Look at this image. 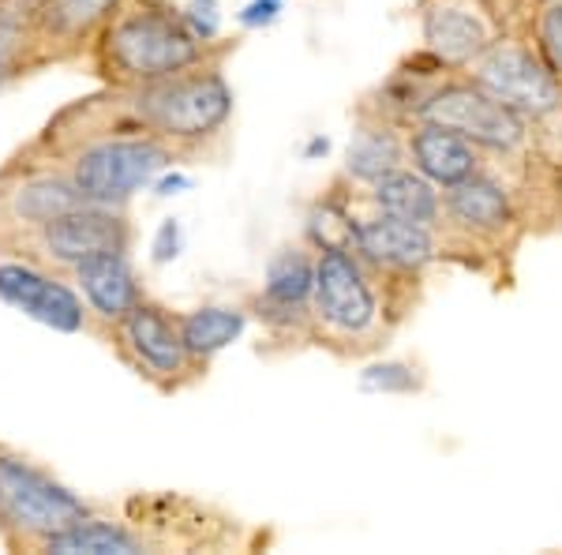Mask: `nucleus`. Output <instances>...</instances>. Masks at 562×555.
Wrapping results in <instances>:
<instances>
[{
    "instance_id": "nucleus-1",
    "label": "nucleus",
    "mask_w": 562,
    "mask_h": 555,
    "mask_svg": "<svg viewBox=\"0 0 562 555\" xmlns=\"http://www.w3.org/2000/svg\"><path fill=\"white\" fill-rule=\"evenodd\" d=\"M211 60V45L188 26L173 0H121L94 42L105 84L135 90Z\"/></svg>"
},
{
    "instance_id": "nucleus-2",
    "label": "nucleus",
    "mask_w": 562,
    "mask_h": 555,
    "mask_svg": "<svg viewBox=\"0 0 562 555\" xmlns=\"http://www.w3.org/2000/svg\"><path fill=\"white\" fill-rule=\"evenodd\" d=\"M397 278L379 275L352 248L315 252L312 334L334 349H371L394 323Z\"/></svg>"
},
{
    "instance_id": "nucleus-3",
    "label": "nucleus",
    "mask_w": 562,
    "mask_h": 555,
    "mask_svg": "<svg viewBox=\"0 0 562 555\" xmlns=\"http://www.w3.org/2000/svg\"><path fill=\"white\" fill-rule=\"evenodd\" d=\"M124 109L139 132L158 135L177 151H192L225 132L237 109V95L222 65L203 60L180 76L124 90Z\"/></svg>"
},
{
    "instance_id": "nucleus-4",
    "label": "nucleus",
    "mask_w": 562,
    "mask_h": 555,
    "mask_svg": "<svg viewBox=\"0 0 562 555\" xmlns=\"http://www.w3.org/2000/svg\"><path fill=\"white\" fill-rule=\"evenodd\" d=\"M177 147L150 132L135 129L132 135H102L94 143H83L71 158L76 188L83 192L87 203L102 207H128L143 188L154 185L158 173L177 166Z\"/></svg>"
},
{
    "instance_id": "nucleus-5",
    "label": "nucleus",
    "mask_w": 562,
    "mask_h": 555,
    "mask_svg": "<svg viewBox=\"0 0 562 555\" xmlns=\"http://www.w3.org/2000/svg\"><path fill=\"white\" fill-rule=\"evenodd\" d=\"M90 507L53 473L12 451H0V530L12 541H49L53 533L87 518Z\"/></svg>"
},
{
    "instance_id": "nucleus-6",
    "label": "nucleus",
    "mask_w": 562,
    "mask_h": 555,
    "mask_svg": "<svg viewBox=\"0 0 562 555\" xmlns=\"http://www.w3.org/2000/svg\"><path fill=\"white\" fill-rule=\"evenodd\" d=\"M416 121H431L442 129H454L465 140H473L484 154H498V158H514L529 147L532 124L503 106L498 98L487 95L484 87L473 84L465 71H450L439 87L420 106Z\"/></svg>"
},
{
    "instance_id": "nucleus-7",
    "label": "nucleus",
    "mask_w": 562,
    "mask_h": 555,
    "mask_svg": "<svg viewBox=\"0 0 562 555\" xmlns=\"http://www.w3.org/2000/svg\"><path fill=\"white\" fill-rule=\"evenodd\" d=\"M465 76L529 124H543L562 113V79L540 57L537 42L503 34Z\"/></svg>"
},
{
    "instance_id": "nucleus-8",
    "label": "nucleus",
    "mask_w": 562,
    "mask_h": 555,
    "mask_svg": "<svg viewBox=\"0 0 562 555\" xmlns=\"http://www.w3.org/2000/svg\"><path fill=\"white\" fill-rule=\"evenodd\" d=\"M420 49L450 71H469L506 34L492 0H416Z\"/></svg>"
},
{
    "instance_id": "nucleus-9",
    "label": "nucleus",
    "mask_w": 562,
    "mask_h": 555,
    "mask_svg": "<svg viewBox=\"0 0 562 555\" xmlns=\"http://www.w3.org/2000/svg\"><path fill=\"white\" fill-rule=\"evenodd\" d=\"M116 345H121L124 360L139 371L143 379L158 384L161 390H173L199 371L180 334V315L161 308L158 300L143 297L139 304L116 323Z\"/></svg>"
},
{
    "instance_id": "nucleus-10",
    "label": "nucleus",
    "mask_w": 562,
    "mask_h": 555,
    "mask_svg": "<svg viewBox=\"0 0 562 555\" xmlns=\"http://www.w3.org/2000/svg\"><path fill=\"white\" fill-rule=\"evenodd\" d=\"M352 252L371 263L379 275L397 281H416L424 270H431L442 256V230L416 225L405 218L371 211L357 214L352 225Z\"/></svg>"
},
{
    "instance_id": "nucleus-11",
    "label": "nucleus",
    "mask_w": 562,
    "mask_h": 555,
    "mask_svg": "<svg viewBox=\"0 0 562 555\" xmlns=\"http://www.w3.org/2000/svg\"><path fill=\"white\" fill-rule=\"evenodd\" d=\"M312 293L315 248L307 241L281 244L262 267V289L251 300V312L274 334H312Z\"/></svg>"
},
{
    "instance_id": "nucleus-12",
    "label": "nucleus",
    "mask_w": 562,
    "mask_h": 555,
    "mask_svg": "<svg viewBox=\"0 0 562 555\" xmlns=\"http://www.w3.org/2000/svg\"><path fill=\"white\" fill-rule=\"evenodd\" d=\"M442 233L469 244H498L518 233V199L495 173L480 169L442 192Z\"/></svg>"
},
{
    "instance_id": "nucleus-13",
    "label": "nucleus",
    "mask_w": 562,
    "mask_h": 555,
    "mask_svg": "<svg viewBox=\"0 0 562 555\" xmlns=\"http://www.w3.org/2000/svg\"><path fill=\"white\" fill-rule=\"evenodd\" d=\"M34 236H38L42 256L68 270L90 256H102V252L132 248V225L124 218V207L102 203H79L76 211L45 222Z\"/></svg>"
},
{
    "instance_id": "nucleus-14",
    "label": "nucleus",
    "mask_w": 562,
    "mask_h": 555,
    "mask_svg": "<svg viewBox=\"0 0 562 555\" xmlns=\"http://www.w3.org/2000/svg\"><path fill=\"white\" fill-rule=\"evenodd\" d=\"M0 300L8 308H15L20 315H26V320L49 326L57 334H79L90 323V312L83 297H79V289H71L68 281L34 267V263H0Z\"/></svg>"
},
{
    "instance_id": "nucleus-15",
    "label": "nucleus",
    "mask_w": 562,
    "mask_h": 555,
    "mask_svg": "<svg viewBox=\"0 0 562 555\" xmlns=\"http://www.w3.org/2000/svg\"><path fill=\"white\" fill-rule=\"evenodd\" d=\"M405 147H409V166L416 173H424L431 185H439L442 192L461 185V180H469L473 173L487 169L484 151L473 140L431 121H413L405 129Z\"/></svg>"
},
{
    "instance_id": "nucleus-16",
    "label": "nucleus",
    "mask_w": 562,
    "mask_h": 555,
    "mask_svg": "<svg viewBox=\"0 0 562 555\" xmlns=\"http://www.w3.org/2000/svg\"><path fill=\"white\" fill-rule=\"evenodd\" d=\"M409 166V147H405V124L379 116L371 109H360L352 135L346 143V162L341 173L357 188H371L375 180H383L386 173Z\"/></svg>"
},
{
    "instance_id": "nucleus-17",
    "label": "nucleus",
    "mask_w": 562,
    "mask_h": 555,
    "mask_svg": "<svg viewBox=\"0 0 562 555\" xmlns=\"http://www.w3.org/2000/svg\"><path fill=\"white\" fill-rule=\"evenodd\" d=\"M76 275V289L83 297L87 312L102 323H121L143 300L139 275H135L128 252H102V256H90L79 267H71Z\"/></svg>"
},
{
    "instance_id": "nucleus-18",
    "label": "nucleus",
    "mask_w": 562,
    "mask_h": 555,
    "mask_svg": "<svg viewBox=\"0 0 562 555\" xmlns=\"http://www.w3.org/2000/svg\"><path fill=\"white\" fill-rule=\"evenodd\" d=\"M116 8L121 0H31L26 15H31L34 45H79L98 38Z\"/></svg>"
},
{
    "instance_id": "nucleus-19",
    "label": "nucleus",
    "mask_w": 562,
    "mask_h": 555,
    "mask_svg": "<svg viewBox=\"0 0 562 555\" xmlns=\"http://www.w3.org/2000/svg\"><path fill=\"white\" fill-rule=\"evenodd\" d=\"M364 203L371 211H383V214L405 218V222L442 230V188L431 185V180L424 177V173H416L413 166L386 173L383 180L364 188Z\"/></svg>"
},
{
    "instance_id": "nucleus-20",
    "label": "nucleus",
    "mask_w": 562,
    "mask_h": 555,
    "mask_svg": "<svg viewBox=\"0 0 562 555\" xmlns=\"http://www.w3.org/2000/svg\"><path fill=\"white\" fill-rule=\"evenodd\" d=\"M147 536L135 533L124 522H109V518L87 514L76 525L53 533L49 541H42V552L53 555H139L147 552Z\"/></svg>"
},
{
    "instance_id": "nucleus-21",
    "label": "nucleus",
    "mask_w": 562,
    "mask_h": 555,
    "mask_svg": "<svg viewBox=\"0 0 562 555\" xmlns=\"http://www.w3.org/2000/svg\"><path fill=\"white\" fill-rule=\"evenodd\" d=\"M244 331H248V308L237 304H199L180 315V334H184V345L199 368L229 345H237Z\"/></svg>"
},
{
    "instance_id": "nucleus-22",
    "label": "nucleus",
    "mask_w": 562,
    "mask_h": 555,
    "mask_svg": "<svg viewBox=\"0 0 562 555\" xmlns=\"http://www.w3.org/2000/svg\"><path fill=\"white\" fill-rule=\"evenodd\" d=\"M79 203H87V199L76 188V180L57 177V173L31 177L8 192V211H12L15 222L26 225V230H34V233H38L45 222H53V218L76 211Z\"/></svg>"
},
{
    "instance_id": "nucleus-23",
    "label": "nucleus",
    "mask_w": 562,
    "mask_h": 555,
    "mask_svg": "<svg viewBox=\"0 0 562 555\" xmlns=\"http://www.w3.org/2000/svg\"><path fill=\"white\" fill-rule=\"evenodd\" d=\"M360 395H379V398H413L428 387V371L420 360L409 357H375L360 364L357 371Z\"/></svg>"
},
{
    "instance_id": "nucleus-24",
    "label": "nucleus",
    "mask_w": 562,
    "mask_h": 555,
    "mask_svg": "<svg viewBox=\"0 0 562 555\" xmlns=\"http://www.w3.org/2000/svg\"><path fill=\"white\" fill-rule=\"evenodd\" d=\"M31 45H34V31H31L26 8H15V4H8V0H0V90L23 71V60Z\"/></svg>"
},
{
    "instance_id": "nucleus-25",
    "label": "nucleus",
    "mask_w": 562,
    "mask_h": 555,
    "mask_svg": "<svg viewBox=\"0 0 562 555\" xmlns=\"http://www.w3.org/2000/svg\"><path fill=\"white\" fill-rule=\"evenodd\" d=\"M352 225L357 214L346 211L341 203H315V211L307 214V244L315 252L319 248H352Z\"/></svg>"
},
{
    "instance_id": "nucleus-26",
    "label": "nucleus",
    "mask_w": 562,
    "mask_h": 555,
    "mask_svg": "<svg viewBox=\"0 0 562 555\" xmlns=\"http://www.w3.org/2000/svg\"><path fill=\"white\" fill-rule=\"evenodd\" d=\"M532 42L548 68L562 79V0H543L532 15Z\"/></svg>"
},
{
    "instance_id": "nucleus-27",
    "label": "nucleus",
    "mask_w": 562,
    "mask_h": 555,
    "mask_svg": "<svg viewBox=\"0 0 562 555\" xmlns=\"http://www.w3.org/2000/svg\"><path fill=\"white\" fill-rule=\"evenodd\" d=\"M184 252V225L180 218H161L158 230L150 236V263L154 267H169Z\"/></svg>"
},
{
    "instance_id": "nucleus-28",
    "label": "nucleus",
    "mask_w": 562,
    "mask_h": 555,
    "mask_svg": "<svg viewBox=\"0 0 562 555\" xmlns=\"http://www.w3.org/2000/svg\"><path fill=\"white\" fill-rule=\"evenodd\" d=\"M180 12H184L188 26H192L206 45L217 42V34H222V0H184Z\"/></svg>"
},
{
    "instance_id": "nucleus-29",
    "label": "nucleus",
    "mask_w": 562,
    "mask_h": 555,
    "mask_svg": "<svg viewBox=\"0 0 562 555\" xmlns=\"http://www.w3.org/2000/svg\"><path fill=\"white\" fill-rule=\"evenodd\" d=\"M281 12H285V0H248L237 12V23L244 31H267L281 20Z\"/></svg>"
},
{
    "instance_id": "nucleus-30",
    "label": "nucleus",
    "mask_w": 562,
    "mask_h": 555,
    "mask_svg": "<svg viewBox=\"0 0 562 555\" xmlns=\"http://www.w3.org/2000/svg\"><path fill=\"white\" fill-rule=\"evenodd\" d=\"M192 185H195V180L188 177L184 169L169 166L166 173H158V177H154L150 192H154V196H161V199H169V196H180V192H188V188H192Z\"/></svg>"
},
{
    "instance_id": "nucleus-31",
    "label": "nucleus",
    "mask_w": 562,
    "mask_h": 555,
    "mask_svg": "<svg viewBox=\"0 0 562 555\" xmlns=\"http://www.w3.org/2000/svg\"><path fill=\"white\" fill-rule=\"evenodd\" d=\"M330 154V135H323V132H312L304 140V147H301V158L304 162H319V158H326Z\"/></svg>"
}]
</instances>
